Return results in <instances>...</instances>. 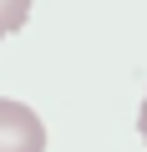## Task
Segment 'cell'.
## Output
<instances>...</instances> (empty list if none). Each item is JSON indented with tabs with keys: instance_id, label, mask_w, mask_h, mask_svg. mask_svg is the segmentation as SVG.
I'll use <instances>...</instances> for the list:
<instances>
[{
	"instance_id": "3",
	"label": "cell",
	"mask_w": 147,
	"mask_h": 152,
	"mask_svg": "<svg viewBox=\"0 0 147 152\" xmlns=\"http://www.w3.org/2000/svg\"><path fill=\"white\" fill-rule=\"evenodd\" d=\"M137 132H142V142H147V96H142V117H137Z\"/></svg>"
},
{
	"instance_id": "1",
	"label": "cell",
	"mask_w": 147,
	"mask_h": 152,
	"mask_svg": "<svg viewBox=\"0 0 147 152\" xmlns=\"http://www.w3.org/2000/svg\"><path fill=\"white\" fill-rule=\"evenodd\" d=\"M0 152H46V127L26 102L0 96Z\"/></svg>"
},
{
	"instance_id": "2",
	"label": "cell",
	"mask_w": 147,
	"mask_h": 152,
	"mask_svg": "<svg viewBox=\"0 0 147 152\" xmlns=\"http://www.w3.org/2000/svg\"><path fill=\"white\" fill-rule=\"evenodd\" d=\"M31 15V0H0V41H5L10 31H20Z\"/></svg>"
}]
</instances>
